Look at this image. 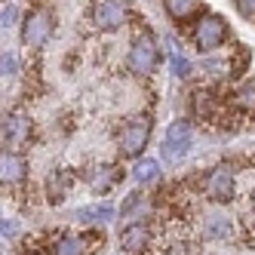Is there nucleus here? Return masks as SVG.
Instances as JSON below:
<instances>
[{
	"instance_id": "obj_3",
	"label": "nucleus",
	"mask_w": 255,
	"mask_h": 255,
	"mask_svg": "<svg viewBox=\"0 0 255 255\" xmlns=\"http://www.w3.org/2000/svg\"><path fill=\"white\" fill-rule=\"evenodd\" d=\"M49 34H52V12H49V9H37V12H31L28 19H25V28H22V40H25L31 49L43 46Z\"/></svg>"
},
{
	"instance_id": "obj_22",
	"label": "nucleus",
	"mask_w": 255,
	"mask_h": 255,
	"mask_svg": "<svg viewBox=\"0 0 255 255\" xmlns=\"http://www.w3.org/2000/svg\"><path fill=\"white\" fill-rule=\"evenodd\" d=\"M15 22V6H3V28H9Z\"/></svg>"
},
{
	"instance_id": "obj_6",
	"label": "nucleus",
	"mask_w": 255,
	"mask_h": 255,
	"mask_svg": "<svg viewBox=\"0 0 255 255\" xmlns=\"http://www.w3.org/2000/svg\"><path fill=\"white\" fill-rule=\"evenodd\" d=\"M93 19H96L99 28H120L126 22V6L120 0H102L93 12Z\"/></svg>"
},
{
	"instance_id": "obj_21",
	"label": "nucleus",
	"mask_w": 255,
	"mask_h": 255,
	"mask_svg": "<svg viewBox=\"0 0 255 255\" xmlns=\"http://www.w3.org/2000/svg\"><path fill=\"white\" fill-rule=\"evenodd\" d=\"M237 6L243 15H255V0H237Z\"/></svg>"
},
{
	"instance_id": "obj_10",
	"label": "nucleus",
	"mask_w": 255,
	"mask_h": 255,
	"mask_svg": "<svg viewBox=\"0 0 255 255\" xmlns=\"http://www.w3.org/2000/svg\"><path fill=\"white\" fill-rule=\"evenodd\" d=\"M132 178L138 181V185H154V181L160 178V163H157L154 157L138 160L135 166H132Z\"/></svg>"
},
{
	"instance_id": "obj_25",
	"label": "nucleus",
	"mask_w": 255,
	"mask_h": 255,
	"mask_svg": "<svg viewBox=\"0 0 255 255\" xmlns=\"http://www.w3.org/2000/svg\"><path fill=\"white\" fill-rule=\"evenodd\" d=\"M15 234V225L12 222H3V237H12Z\"/></svg>"
},
{
	"instance_id": "obj_8",
	"label": "nucleus",
	"mask_w": 255,
	"mask_h": 255,
	"mask_svg": "<svg viewBox=\"0 0 255 255\" xmlns=\"http://www.w3.org/2000/svg\"><path fill=\"white\" fill-rule=\"evenodd\" d=\"M28 132H31V123H28L22 114H9V117H6V123H3V138H6L9 144L25 141Z\"/></svg>"
},
{
	"instance_id": "obj_4",
	"label": "nucleus",
	"mask_w": 255,
	"mask_h": 255,
	"mask_svg": "<svg viewBox=\"0 0 255 255\" xmlns=\"http://www.w3.org/2000/svg\"><path fill=\"white\" fill-rule=\"evenodd\" d=\"M154 65H157V43H154V37L141 34V37L132 43V49H129V68L144 77V74L154 71Z\"/></svg>"
},
{
	"instance_id": "obj_12",
	"label": "nucleus",
	"mask_w": 255,
	"mask_h": 255,
	"mask_svg": "<svg viewBox=\"0 0 255 255\" xmlns=\"http://www.w3.org/2000/svg\"><path fill=\"white\" fill-rule=\"evenodd\" d=\"M0 175H3L6 185H12V181H19L25 175V160L19 154H3V160H0Z\"/></svg>"
},
{
	"instance_id": "obj_24",
	"label": "nucleus",
	"mask_w": 255,
	"mask_h": 255,
	"mask_svg": "<svg viewBox=\"0 0 255 255\" xmlns=\"http://www.w3.org/2000/svg\"><path fill=\"white\" fill-rule=\"evenodd\" d=\"M228 65L225 62H206V71H225Z\"/></svg>"
},
{
	"instance_id": "obj_9",
	"label": "nucleus",
	"mask_w": 255,
	"mask_h": 255,
	"mask_svg": "<svg viewBox=\"0 0 255 255\" xmlns=\"http://www.w3.org/2000/svg\"><path fill=\"white\" fill-rule=\"evenodd\" d=\"M148 237L151 234H148V228H144V225H129V228L123 231V249L135 255V252H141L144 246H148Z\"/></svg>"
},
{
	"instance_id": "obj_17",
	"label": "nucleus",
	"mask_w": 255,
	"mask_h": 255,
	"mask_svg": "<svg viewBox=\"0 0 255 255\" xmlns=\"http://www.w3.org/2000/svg\"><path fill=\"white\" fill-rule=\"evenodd\" d=\"M114 169H99V175H93V191H102V188H111L114 185Z\"/></svg>"
},
{
	"instance_id": "obj_11",
	"label": "nucleus",
	"mask_w": 255,
	"mask_h": 255,
	"mask_svg": "<svg viewBox=\"0 0 255 255\" xmlns=\"http://www.w3.org/2000/svg\"><path fill=\"white\" fill-rule=\"evenodd\" d=\"M80 222L86 225H105V222H111L114 218V206H108V203H96V206H83L77 212Z\"/></svg>"
},
{
	"instance_id": "obj_18",
	"label": "nucleus",
	"mask_w": 255,
	"mask_h": 255,
	"mask_svg": "<svg viewBox=\"0 0 255 255\" xmlns=\"http://www.w3.org/2000/svg\"><path fill=\"white\" fill-rule=\"evenodd\" d=\"M49 200H52V203H62V200H65V185H62V178H56V175L49 178Z\"/></svg>"
},
{
	"instance_id": "obj_15",
	"label": "nucleus",
	"mask_w": 255,
	"mask_h": 255,
	"mask_svg": "<svg viewBox=\"0 0 255 255\" xmlns=\"http://www.w3.org/2000/svg\"><path fill=\"white\" fill-rule=\"evenodd\" d=\"M163 6L172 19H188V15L197 9V0H163Z\"/></svg>"
},
{
	"instance_id": "obj_5",
	"label": "nucleus",
	"mask_w": 255,
	"mask_h": 255,
	"mask_svg": "<svg viewBox=\"0 0 255 255\" xmlns=\"http://www.w3.org/2000/svg\"><path fill=\"white\" fill-rule=\"evenodd\" d=\"M148 132H151L148 120H132V123L123 129V135H120L123 154H141V148L148 144Z\"/></svg>"
},
{
	"instance_id": "obj_16",
	"label": "nucleus",
	"mask_w": 255,
	"mask_h": 255,
	"mask_svg": "<svg viewBox=\"0 0 255 255\" xmlns=\"http://www.w3.org/2000/svg\"><path fill=\"white\" fill-rule=\"evenodd\" d=\"M56 255H83V240L80 237H65L56 246Z\"/></svg>"
},
{
	"instance_id": "obj_19",
	"label": "nucleus",
	"mask_w": 255,
	"mask_h": 255,
	"mask_svg": "<svg viewBox=\"0 0 255 255\" xmlns=\"http://www.w3.org/2000/svg\"><path fill=\"white\" fill-rule=\"evenodd\" d=\"M138 209H144V203H141V197H138V194H132V197L123 203V215H126V218H132Z\"/></svg>"
},
{
	"instance_id": "obj_13",
	"label": "nucleus",
	"mask_w": 255,
	"mask_h": 255,
	"mask_svg": "<svg viewBox=\"0 0 255 255\" xmlns=\"http://www.w3.org/2000/svg\"><path fill=\"white\" fill-rule=\"evenodd\" d=\"M231 234V222L225 215H212L206 218V225H203V237H209V240H215V237H228Z\"/></svg>"
},
{
	"instance_id": "obj_23",
	"label": "nucleus",
	"mask_w": 255,
	"mask_h": 255,
	"mask_svg": "<svg viewBox=\"0 0 255 255\" xmlns=\"http://www.w3.org/2000/svg\"><path fill=\"white\" fill-rule=\"evenodd\" d=\"M240 105H255V86H252V89H243V93H240Z\"/></svg>"
},
{
	"instance_id": "obj_14",
	"label": "nucleus",
	"mask_w": 255,
	"mask_h": 255,
	"mask_svg": "<svg viewBox=\"0 0 255 255\" xmlns=\"http://www.w3.org/2000/svg\"><path fill=\"white\" fill-rule=\"evenodd\" d=\"M169 68H172V74L175 77H188L191 74V62L185 59V56H181V46H175L172 40H169Z\"/></svg>"
},
{
	"instance_id": "obj_2",
	"label": "nucleus",
	"mask_w": 255,
	"mask_h": 255,
	"mask_svg": "<svg viewBox=\"0 0 255 255\" xmlns=\"http://www.w3.org/2000/svg\"><path fill=\"white\" fill-rule=\"evenodd\" d=\"M225 37H228V25H225L222 15H203V19H200V25H197V31H194V40H197L200 49H215V46H222Z\"/></svg>"
},
{
	"instance_id": "obj_1",
	"label": "nucleus",
	"mask_w": 255,
	"mask_h": 255,
	"mask_svg": "<svg viewBox=\"0 0 255 255\" xmlns=\"http://www.w3.org/2000/svg\"><path fill=\"white\" fill-rule=\"evenodd\" d=\"M188 148H191V126L185 120H175L166 129V138H163V160H166V163H178L181 157L188 154Z\"/></svg>"
},
{
	"instance_id": "obj_7",
	"label": "nucleus",
	"mask_w": 255,
	"mask_h": 255,
	"mask_svg": "<svg viewBox=\"0 0 255 255\" xmlns=\"http://www.w3.org/2000/svg\"><path fill=\"white\" fill-rule=\"evenodd\" d=\"M231 191H234V172L228 166H218L212 172V178H209V197L218 200V203H225L231 197Z\"/></svg>"
},
{
	"instance_id": "obj_20",
	"label": "nucleus",
	"mask_w": 255,
	"mask_h": 255,
	"mask_svg": "<svg viewBox=\"0 0 255 255\" xmlns=\"http://www.w3.org/2000/svg\"><path fill=\"white\" fill-rule=\"evenodd\" d=\"M12 74H15V56L6 52V56H3V77H12Z\"/></svg>"
}]
</instances>
